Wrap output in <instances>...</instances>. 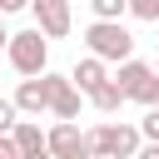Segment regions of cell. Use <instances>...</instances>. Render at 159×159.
Segmentation results:
<instances>
[{
  "label": "cell",
  "mask_w": 159,
  "mask_h": 159,
  "mask_svg": "<svg viewBox=\"0 0 159 159\" xmlns=\"http://www.w3.org/2000/svg\"><path fill=\"white\" fill-rule=\"evenodd\" d=\"M84 45H89V55L104 60V65H119V60L134 55V35L124 30V20H89Z\"/></svg>",
  "instance_id": "cell-1"
},
{
  "label": "cell",
  "mask_w": 159,
  "mask_h": 159,
  "mask_svg": "<svg viewBox=\"0 0 159 159\" xmlns=\"http://www.w3.org/2000/svg\"><path fill=\"white\" fill-rule=\"evenodd\" d=\"M5 60H10V70L15 75H45L50 70V40L40 35V30H15L10 40H5Z\"/></svg>",
  "instance_id": "cell-2"
},
{
  "label": "cell",
  "mask_w": 159,
  "mask_h": 159,
  "mask_svg": "<svg viewBox=\"0 0 159 159\" xmlns=\"http://www.w3.org/2000/svg\"><path fill=\"white\" fill-rule=\"evenodd\" d=\"M139 144H144V139H139L134 124H94V129L84 134L89 159H134Z\"/></svg>",
  "instance_id": "cell-3"
},
{
  "label": "cell",
  "mask_w": 159,
  "mask_h": 159,
  "mask_svg": "<svg viewBox=\"0 0 159 159\" xmlns=\"http://www.w3.org/2000/svg\"><path fill=\"white\" fill-rule=\"evenodd\" d=\"M45 80V109L55 114V119H80V104H84V94L70 84V75H40Z\"/></svg>",
  "instance_id": "cell-4"
},
{
  "label": "cell",
  "mask_w": 159,
  "mask_h": 159,
  "mask_svg": "<svg viewBox=\"0 0 159 159\" xmlns=\"http://www.w3.org/2000/svg\"><path fill=\"white\" fill-rule=\"evenodd\" d=\"M30 15H35V30L45 40H65L75 15H70V0H30Z\"/></svg>",
  "instance_id": "cell-5"
},
{
  "label": "cell",
  "mask_w": 159,
  "mask_h": 159,
  "mask_svg": "<svg viewBox=\"0 0 159 159\" xmlns=\"http://www.w3.org/2000/svg\"><path fill=\"white\" fill-rule=\"evenodd\" d=\"M45 149H50V159H70V154H80V149H84L80 124H75V119H60L55 129H45Z\"/></svg>",
  "instance_id": "cell-6"
},
{
  "label": "cell",
  "mask_w": 159,
  "mask_h": 159,
  "mask_svg": "<svg viewBox=\"0 0 159 159\" xmlns=\"http://www.w3.org/2000/svg\"><path fill=\"white\" fill-rule=\"evenodd\" d=\"M10 104H15L25 119H40V114H45V80H40V75L20 80V84H15V94H10Z\"/></svg>",
  "instance_id": "cell-7"
},
{
  "label": "cell",
  "mask_w": 159,
  "mask_h": 159,
  "mask_svg": "<svg viewBox=\"0 0 159 159\" xmlns=\"http://www.w3.org/2000/svg\"><path fill=\"white\" fill-rule=\"evenodd\" d=\"M109 80V65L104 60H94V55H84V60H75V70H70V84L80 89V94H89V89H99Z\"/></svg>",
  "instance_id": "cell-8"
},
{
  "label": "cell",
  "mask_w": 159,
  "mask_h": 159,
  "mask_svg": "<svg viewBox=\"0 0 159 159\" xmlns=\"http://www.w3.org/2000/svg\"><path fill=\"white\" fill-rule=\"evenodd\" d=\"M10 144H15V154H20V159H30V154H40V149H45V129H40L35 119H15Z\"/></svg>",
  "instance_id": "cell-9"
},
{
  "label": "cell",
  "mask_w": 159,
  "mask_h": 159,
  "mask_svg": "<svg viewBox=\"0 0 159 159\" xmlns=\"http://www.w3.org/2000/svg\"><path fill=\"white\" fill-rule=\"evenodd\" d=\"M84 99H89L99 114H119V104H124V94H119V84H114V80H104V84H99V89H89Z\"/></svg>",
  "instance_id": "cell-10"
},
{
  "label": "cell",
  "mask_w": 159,
  "mask_h": 159,
  "mask_svg": "<svg viewBox=\"0 0 159 159\" xmlns=\"http://www.w3.org/2000/svg\"><path fill=\"white\" fill-rule=\"evenodd\" d=\"M134 129H139V139H144V144H159V104H154V109H144V119H139Z\"/></svg>",
  "instance_id": "cell-11"
},
{
  "label": "cell",
  "mask_w": 159,
  "mask_h": 159,
  "mask_svg": "<svg viewBox=\"0 0 159 159\" xmlns=\"http://www.w3.org/2000/svg\"><path fill=\"white\" fill-rule=\"evenodd\" d=\"M124 15H134V20H159V0H124Z\"/></svg>",
  "instance_id": "cell-12"
},
{
  "label": "cell",
  "mask_w": 159,
  "mask_h": 159,
  "mask_svg": "<svg viewBox=\"0 0 159 159\" xmlns=\"http://www.w3.org/2000/svg\"><path fill=\"white\" fill-rule=\"evenodd\" d=\"M89 10H94V20H119L124 0H89Z\"/></svg>",
  "instance_id": "cell-13"
},
{
  "label": "cell",
  "mask_w": 159,
  "mask_h": 159,
  "mask_svg": "<svg viewBox=\"0 0 159 159\" xmlns=\"http://www.w3.org/2000/svg\"><path fill=\"white\" fill-rule=\"evenodd\" d=\"M15 119H20V109H15L10 99H0V134H10V129H15Z\"/></svg>",
  "instance_id": "cell-14"
},
{
  "label": "cell",
  "mask_w": 159,
  "mask_h": 159,
  "mask_svg": "<svg viewBox=\"0 0 159 159\" xmlns=\"http://www.w3.org/2000/svg\"><path fill=\"white\" fill-rule=\"evenodd\" d=\"M20 10H30V0H0V15H20Z\"/></svg>",
  "instance_id": "cell-15"
},
{
  "label": "cell",
  "mask_w": 159,
  "mask_h": 159,
  "mask_svg": "<svg viewBox=\"0 0 159 159\" xmlns=\"http://www.w3.org/2000/svg\"><path fill=\"white\" fill-rule=\"evenodd\" d=\"M0 159H20V154H15V144H10V134H0Z\"/></svg>",
  "instance_id": "cell-16"
},
{
  "label": "cell",
  "mask_w": 159,
  "mask_h": 159,
  "mask_svg": "<svg viewBox=\"0 0 159 159\" xmlns=\"http://www.w3.org/2000/svg\"><path fill=\"white\" fill-rule=\"evenodd\" d=\"M134 159H159V144H139V149H134Z\"/></svg>",
  "instance_id": "cell-17"
},
{
  "label": "cell",
  "mask_w": 159,
  "mask_h": 159,
  "mask_svg": "<svg viewBox=\"0 0 159 159\" xmlns=\"http://www.w3.org/2000/svg\"><path fill=\"white\" fill-rule=\"evenodd\" d=\"M5 40H10V30H5V15H0V50H5Z\"/></svg>",
  "instance_id": "cell-18"
},
{
  "label": "cell",
  "mask_w": 159,
  "mask_h": 159,
  "mask_svg": "<svg viewBox=\"0 0 159 159\" xmlns=\"http://www.w3.org/2000/svg\"><path fill=\"white\" fill-rule=\"evenodd\" d=\"M70 159H89V149H80V154H70Z\"/></svg>",
  "instance_id": "cell-19"
},
{
  "label": "cell",
  "mask_w": 159,
  "mask_h": 159,
  "mask_svg": "<svg viewBox=\"0 0 159 159\" xmlns=\"http://www.w3.org/2000/svg\"><path fill=\"white\" fill-rule=\"evenodd\" d=\"M30 159H50V149H40V154H30Z\"/></svg>",
  "instance_id": "cell-20"
},
{
  "label": "cell",
  "mask_w": 159,
  "mask_h": 159,
  "mask_svg": "<svg viewBox=\"0 0 159 159\" xmlns=\"http://www.w3.org/2000/svg\"><path fill=\"white\" fill-rule=\"evenodd\" d=\"M149 70H154V80H159V60H154V65H149Z\"/></svg>",
  "instance_id": "cell-21"
},
{
  "label": "cell",
  "mask_w": 159,
  "mask_h": 159,
  "mask_svg": "<svg viewBox=\"0 0 159 159\" xmlns=\"http://www.w3.org/2000/svg\"><path fill=\"white\" fill-rule=\"evenodd\" d=\"M154 25H159V20H154Z\"/></svg>",
  "instance_id": "cell-22"
}]
</instances>
